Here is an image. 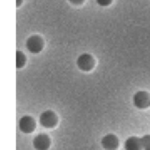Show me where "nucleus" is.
<instances>
[{
  "label": "nucleus",
  "mask_w": 150,
  "mask_h": 150,
  "mask_svg": "<svg viewBox=\"0 0 150 150\" xmlns=\"http://www.w3.org/2000/svg\"><path fill=\"white\" fill-rule=\"evenodd\" d=\"M40 124L46 128H52L57 123V115L51 110H46L40 115L39 117Z\"/></svg>",
  "instance_id": "f257e3e1"
},
{
  "label": "nucleus",
  "mask_w": 150,
  "mask_h": 150,
  "mask_svg": "<svg viewBox=\"0 0 150 150\" xmlns=\"http://www.w3.org/2000/svg\"><path fill=\"white\" fill-rule=\"evenodd\" d=\"M133 103L138 109H146L150 106V95L146 91H139L133 96Z\"/></svg>",
  "instance_id": "f03ea898"
},
{
  "label": "nucleus",
  "mask_w": 150,
  "mask_h": 150,
  "mask_svg": "<svg viewBox=\"0 0 150 150\" xmlns=\"http://www.w3.org/2000/svg\"><path fill=\"white\" fill-rule=\"evenodd\" d=\"M78 67L84 71H88L92 70L95 66V60L93 57L88 53H84L81 55L77 59Z\"/></svg>",
  "instance_id": "7ed1b4c3"
},
{
  "label": "nucleus",
  "mask_w": 150,
  "mask_h": 150,
  "mask_svg": "<svg viewBox=\"0 0 150 150\" xmlns=\"http://www.w3.org/2000/svg\"><path fill=\"white\" fill-rule=\"evenodd\" d=\"M27 48L31 53H39L43 49V40L39 35H32L27 41Z\"/></svg>",
  "instance_id": "20e7f679"
},
{
  "label": "nucleus",
  "mask_w": 150,
  "mask_h": 150,
  "mask_svg": "<svg viewBox=\"0 0 150 150\" xmlns=\"http://www.w3.org/2000/svg\"><path fill=\"white\" fill-rule=\"evenodd\" d=\"M20 130L24 133H31L35 131L36 124L35 119L29 116H24L20 119Z\"/></svg>",
  "instance_id": "39448f33"
},
{
  "label": "nucleus",
  "mask_w": 150,
  "mask_h": 150,
  "mask_svg": "<svg viewBox=\"0 0 150 150\" xmlns=\"http://www.w3.org/2000/svg\"><path fill=\"white\" fill-rule=\"evenodd\" d=\"M33 146L36 150H47L50 146V139L45 133H40L35 137Z\"/></svg>",
  "instance_id": "423d86ee"
},
{
  "label": "nucleus",
  "mask_w": 150,
  "mask_h": 150,
  "mask_svg": "<svg viewBox=\"0 0 150 150\" xmlns=\"http://www.w3.org/2000/svg\"><path fill=\"white\" fill-rule=\"evenodd\" d=\"M118 145V139L114 134H107L102 139V146L105 150H116Z\"/></svg>",
  "instance_id": "0eeeda50"
},
{
  "label": "nucleus",
  "mask_w": 150,
  "mask_h": 150,
  "mask_svg": "<svg viewBox=\"0 0 150 150\" xmlns=\"http://www.w3.org/2000/svg\"><path fill=\"white\" fill-rule=\"evenodd\" d=\"M125 150H143V144L141 138L137 136H132L128 138L125 142Z\"/></svg>",
  "instance_id": "6e6552de"
},
{
  "label": "nucleus",
  "mask_w": 150,
  "mask_h": 150,
  "mask_svg": "<svg viewBox=\"0 0 150 150\" xmlns=\"http://www.w3.org/2000/svg\"><path fill=\"white\" fill-rule=\"evenodd\" d=\"M25 64H26V57H25L24 53L18 50L16 52V67L18 69L21 68L24 66Z\"/></svg>",
  "instance_id": "1a4fd4ad"
},
{
  "label": "nucleus",
  "mask_w": 150,
  "mask_h": 150,
  "mask_svg": "<svg viewBox=\"0 0 150 150\" xmlns=\"http://www.w3.org/2000/svg\"><path fill=\"white\" fill-rule=\"evenodd\" d=\"M143 144V150H150V134L144 135L141 138Z\"/></svg>",
  "instance_id": "9d476101"
},
{
  "label": "nucleus",
  "mask_w": 150,
  "mask_h": 150,
  "mask_svg": "<svg viewBox=\"0 0 150 150\" xmlns=\"http://www.w3.org/2000/svg\"><path fill=\"white\" fill-rule=\"evenodd\" d=\"M96 2L101 6H108L109 5H110L112 0H96Z\"/></svg>",
  "instance_id": "9b49d317"
},
{
  "label": "nucleus",
  "mask_w": 150,
  "mask_h": 150,
  "mask_svg": "<svg viewBox=\"0 0 150 150\" xmlns=\"http://www.w3.org/2000/svg\"><path fill=\"white\" fill-rule=\"evenodd\" d=\"M69 1L73 5H81L85 1V0H69Z\"/></svg>",
  "instance_id": "f8f14e48"
},
{
  "label": "nucleus",
  "mask_w": 150,
  "mask_h": 150,
  "mask_svg": "<svg viewBox=\"0 0 150 150\" xmlns=\"http://www.w3.org/2000/svg\"><path fill=\"white\" fill-rule=\"evenodd\" d=\"M21 3H22V0H17V1H16V5H17V6H20L21 5Z\"/></svg>",
  "instance_id": "ddd939ff"
}]
</instances>
